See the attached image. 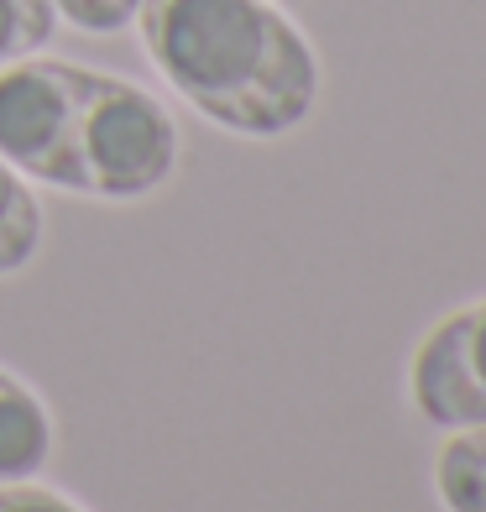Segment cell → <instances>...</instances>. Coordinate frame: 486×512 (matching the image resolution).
<instances>
[{"mask_svg": "<svg viewBox=\"0 0 486 512\" xmlns=\"http://www.w3.org/2000/svg\"><path fill=\"white\" fill-rule=\"evenodd\" d=\"M408 392L445 434L486 424V298L429 324L408 366Z\"/></svg>", "mask_w": 486, "mask_h": 512, "instance_id": "cell-4", "label": "cell"}, {"mask_svg": "<svg viewBox=\"0 0 486 512\" xmlns=\"http://www.w3.org/2000/svg\"><path fill=\"white\" fill-rule=\"evenodd\" d=\"M53 455V413L32 387L0 371V486L37 481Z\"/></svg>", "mask_w": 486, "mask_h": 512, "instance_id": "cell-5", "label": "cell"}, {"mask_svg": "<svg viewBox=\"0 0 486 512\" xmlns=\"http://www.w3.org/2000/svg\"><path fill=\"white\" fill-rule=\"evenodd\" d=\"M74 79L79 63L58 58L0 68V157L48 189H74Z\"/></svg>", "mask_w": 486, "mask_h": 512, "instance_id": "cell-3", "label": "cell"}, {"mask_svg": "<svg viewBox=\"0 0 486 512\" xmlns=\"http://www.w3.org/2000/svg\"><path fill=\"white\" fill-rule=\"evenodd\" d=\"M0 512H84V507H74L37 481H16V486H0Z\"/></svg>", "mask_w": 486, "mask_h": 512, "instance_id": "cell-10", "label": "cell"}, {"mask_svg": "<svg viewBox=\"0 0 486 512\" xmlns=\"http://www.w3.org/2000/svg\"><path fill=\"white\" fill-rule=\"evenodd\" d=\"M58 16L79 32H121L136 21V6L142 0H53Z\"/></svg>", "mask_w": 486, "mask_h": 512, "instance_id": "cell-9", "label": "cell"}, {"mask_svg": "<svg viewBox=\"0 0 486 512\" xmlns=\"http://www.w3.org/2000/svg\"><path fill=\"white\" fill-rule=\"evenodd\" d=\"M178 168V121L152 89L79 68L74 79V189L89 199H147Z\"/></svg>", "mask_w": 486, "mask_h": 512, "instance_id": "cell-2", "label": "cell"}, {"mask_svg": "<svg viewBox=\"0 0 486 512\" xmlns=\"http://www.w3.org/2000/svg\"><path fill=\"white\" fill-rule=\"evenodd\" d=\"M152 68L204 121L236 136H288L319 105V58L272 0H142Z\"/></svg>", "mask_w": 486, "mask_h": 512, "instance_id": "cell-1", "label": "cell"}, {"mask_svg": "<svg viewBox=\"0 0 486 512\" xmlns=\"http://www.w3.org/2000/svg\"><path fill=\"white\" fill-rule=\"evenodd\" d=\"M434 492L445 512H486V424L450 429L434 455Z\"/></svg>", "mask_w": 486, "mask_h": 512, "instance_id": "cell-6", "label": "cell"}, {"mask_svg": "<svg viewBox=\"0 0 486 512\" xmlns=\"http://www.w3.org/2000/svg\"><path fill=\"white\" fill-rule=\"evenodd\" d=\"M58 6L53 0H0V68L32 58L53 42Z\"/></svg>", "mask_w": 486, "mask_h": 512, "instance_id": "cell-8", "label": "cell"}, {"mask_svg": "<svg viewBox=\"0 0 486 512\" xmlns=\"http://www.w3.org/2000/svg\"><path fill=\"white\" fill-rule=\"evenodd\" d=\"M42 246V209L6 157H0V277L21 272Z\"/></svg>", "mask_w": 486, "mask_h": 512, "instance_id": "cell-7", "label": "cell"}]
</instances>
